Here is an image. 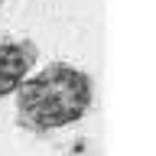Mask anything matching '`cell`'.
Masks as SVG:
<instances>
[{
  "label": "cell",
  "instance_id": "6da1fadb",
  "mask_svg": "<svg viewBox=\"0 0 156 156\" xmlns=\"http://www.w3.org/2000/svg\"><path fill=\"white\" fill-rule=\"evenodd\" d=\"M16 94V124L29 133H55L68 124H78L91 111L94 85L91 75L68 62H52L33 78H23Z\"/></svg>",
  "mask_w": 156,
  "mask_h": 156
},
{
  "label": "cell",
  "instance_id": "3957f363",
  "mask_svg": "<svg viewBox=\"0 0 156 156\" xmlns=\"http://www.w3.org/2000/svg\"><path fill=\"white\" fill-rule=\"evenodd\" d=\"M0 3H3V0H0Z\"/></svg>",
  "mask_w": 156,
  "mask_h": 156
},
{
  "label": "cell",
  "instance_id": "7a4b0ae2",
  "mask_svg": "<svg viewBox=\"0 0 156 156\" xmlns=\"http://www.w3.org/2000/svg\"><path fill=\"white\" fill-rule=\"evenodd\" d=\"M39 49L29 39H0V98L13 94L23 78H29Z\"/></svg>",
  "mask_w": 156,
  "mask_h": 156
}]
</instances>
